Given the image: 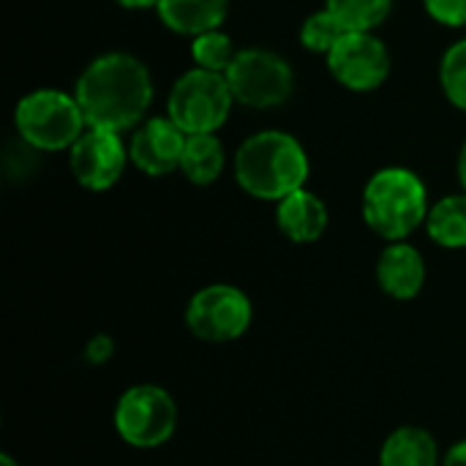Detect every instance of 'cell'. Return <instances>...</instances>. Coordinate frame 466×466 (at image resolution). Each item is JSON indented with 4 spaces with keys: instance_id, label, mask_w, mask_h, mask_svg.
I'll return each mask as SVG.
<instances>
[{
    "instance_id": "obj_1",
    "label": "cell",
    "mask_w": 466,
    "mask_h": 466,
    "mask_svg": "<svg viewBox=\"0 0 466 466\" xmlns=\"http://www.w3.org/2000/svg\"><path fill=\"white\" fill-rule=\"evenodd\" d=\"M74 96L90 128L128 131L150 109L153 79L139 57L106 52L79 74Z\"/></svg>"
},
{
    "instance_id": "obj_2",
    "label": "cell",
    "mask_w": 466,
    "mask_h": 466,
    "mask_svg": "<svg viewBox=\"0 0 466 466\" xmlns=\"http://www.w3.org/2000/svg\"><path fill=\"white\" fill-rule=\"evenodd\" d=\"M311 164L306 147L284 131H259L248 137L235 156L238 186L265 202H281L298 188H306Z\"/></svg>"
},
{
    "instance_id": "obj_3",
    "label": "cell",
    "mask_w": 466,
    "mask_h": 466,
    "mask_svg": "<svg viewBox=\"0 0 466 466\" xmlns=\"http://www.w3.org/2000/svg\"><path fill=\"white\" fill-rule=\"evenodd\" d=\"M429 194L423 180L404 167H385L363 188V221L380 238L407 240L429 218Z\"/></svg>"
},
{
    "instance_id": "obj_4",
    "label": "cell",
    "mask_w": 466,
    "mask_h": 466,
    "mask_svg": "<svg viewBox=\"0 0 466 466\" xmlns=\"http://www.w3.org/2000/svg\"><path fill=\"white\" fill-rule=\"evenodd\" d=\"M14 126L19 139L38 153H57L71 147L87 128L76 96L55 87L27 93L14 109Z\"/></svg>"
},
{
    "instance_id": "obj_5",
    "label": "cell",
    "mask_w": 466,
    "mask_h": 466,
    "mask_svg": "<svg viewBox=\"0 0 466 466\" xmlns=\"http://www.w3.org/2000/svg\"><path fill=\"white\" fill-rule=\"evenodd\" d=\"M117 437L137 451H156L177 431V404L161 385H131L115 404L112 415Z\"/></svg>"
},
{
    "instance_id": "obj_6",
    "label": "cell",
    "mask_w": 466,
    "mask_h": 466,
    "mask_svg": "<svg viewBox=\"0 0 466 466\" xmlns=\"http://www.w3.org/2000/svg\"><path fill=\"white\" fill-rule=\"evenodd\" d=\"M232 104L235 96L227 76L197 66L172 85L167 98V117L175 120L188 137L216 134L227 123Z\"/></svg>"
},
{
    "instance_id": "obj_7",
    "label": "cell",
    "mask_w": 466,
    "mask_h": 466,
    "mask_svg": "<svg viewBox=\"0 0 466 466\" xmlns=\"http://www.w3.org/2000/svg\"><path fill=\"white\" fill-rule=\"evenodd\" d=\"M254 306L248 295L232 284H208L191 295L186 306V328L205 344H232L251 328Z\"/></svg>"
},
{
    "instance_id": "obj_8",
    "label": "cell",
    "mask_w": 466,
    "mask_h": 466,
    "mask_svg": "<svg viewBox=\"0 0 466 466\" xmlns=\"http://www.w3.org/2000/svg\"><path fill=\"white\" fill-rule=\"evenodd\" d=\"M227 82L238 104L248 109H273L289 101L295 90L292 66L270 49H240L227 68Z\"/></svg>"
},
{
    "instance_id": "obj_9",
    "label": "cell",
    "mask_w": 466,
    "mask_h": 466,
    "mask_svg": "<svg viewBox=\"0 0 466 466\" xmlns=\"http://www.w3.org/2000/svg\"><path fill=\"white\" fill-rule=\"evenodd\" d=\"M328 68L347 90L371 93L390 76V52L374 33H344L328 55Z\"/></svg>"
},
{
    "instance_id": "obj_10",
    "label": "cell",
    "mask_w": 466,
    "mask_h": 466,
    "mask_svg": "<svg viewBox=\"0 0 466 466\" xmlns=\"http://www.w3.org/2000/svg\"><path fill=\"white\" fill-rule=\"evenodd\" d=\"M68 150H71L68 156L71 175L87 191L112 188L128 164V147L123 145L120 131H109V128L87 126L85 134Z\"/></svg>"
},
{
    "instance_id": "obj_11",
    "label": "cell",
    "mask_w": 466,
    "mask_h": 466,
    "mask_svg": "<svg viewBox=\"0 0 466 466\" xmlns=\"http://www.w3.org/2000/svg\"><path fill=\"white\" fill-rule=\"evenodd\" d=\"M186 139H188V134L175 120L150 117L142 126H137L131 145H128V158L139 172H145L150 177H164V175L180 169Z\"/></svg>"
},
{
    "instance_id": "obj_12",
    "label": "cell",
    "mask_w": 466,
    "mask_h": 466,
    "mask_svg": "<svg viewBox=\"0 0 466 466\" xmlns=\"http://www.w3.org/2000/svg\"><path fill=\"white\" fill-rule=\"evenodd\" d=\"M377 284L393 300H412L423 292L426 262L423 254L407 240L390 243L377 259Z\"/></svg>"
},
{
    "instance_id": "obj_13",
    "label": "cell",
    "mask_w": 466,
    "mask_h": 466,
    "mask_svg": "<svg viewBox=\"0 0 466 466\" xmlns=\"http://www.w3.org/2000/svg\"><path fill=\"white\" fill-rule=\"evenodd\" d=\"M328 221L330 216L325 202L306 188H298L281 202H276V224L292 243L319 240L328 229Z\"/></svg>"
},
{
    "instance_id": "obj_14",
    "label": "cell",
    "mask_w": 466,
    "mask_h": 466,
    "mask_svg": "<svg viewBox=\"0 0 466 466\" xmlns=\"http://www.w3.org/2000/svg\"><path fill=\"white\" fill-rule=\"evenodd\" d=\"M161 22L180 35H199L221 27L229 11V0H158Z\"/></svg>"
},
{
    "instance_id": "obj_15",
    "label": "cell",
    "mask_w": 466,
    "mask_h": 466,
    "mask_svg": "<svg viewBox=\"0 0 466 466\" xmlns=\"http://www.w3.org/2000/svg\"><path fill=\"white\" fill-rule=\"evenodd\" d=\"M380 466H442L440 445L423 426H401L382 442Z\"/></svg>"
},
{
    "instance_id": "obj_16",
    "label": "cell",
    "mask_w": 466,
    "mask_h": 466,
    "mask_svg": "<svg viewBox=\"0 0 466 466\" xmlns=\"http://www.w3.org/2000/svg\"><path fill=\"white\" fill-rule=\"evenodd\" d=\"M224 161H227L224 145L216 134H194L186 139L180 172L194 186H210L221 177Z\"/></svg>"
},
{
    "instance_id": "obj_17",
    "label": "cell",
    "mask_w": 466,
    "mask_h": 466,
    "mask_svg": "<svg viewBox=\"0 0 466 466\" xmlns=\"http://www.w3.org/2000/svg\"><path fill=\"white\" fill-rule=\"evenodd\" d=\"M426 229L442 248H466V191L440 199L429 210Z\"/></svg>"
},
{
    "instance_id": "obj_18",
    "label": "cell",
    "mask_w": 466,
    "mask_h": 466,
    "mask_svg": "<svg viewBox=\"0 0 466 466\" xmlns=\"http://www.w3.org/2000/svg\"><path fill=\"white\" fill-rule=\"evenodd\" d=\"M325 8L350 33H374V27L388 19L393 0H328Z\"/></svg>"
},
{
    "instance_id": "obj_19",
    "label": "cell",
    "mask_w": 466,
    "mask_h": 466,
    "mask_svg": "<svg viewBox=\"0 0 466 466\" xmlns=\"http://www.w3.org/2000/svg\"><path fill=\"white\" fill-rule=\"evenodd\" d=\"M235 44L227 33H221V27L216 30H208V33H199L194 35L191 41V57L199 68H208V71H218V74H227V68L232 66L235 60Z\"/></svg>"
},
{
    "instance_id": "obj_20",
    "label": "cell",
    "mask_w": 466,
    "mask_h": 466,
    "mask_svg": "<svg viewBox=\"0 0 466 466\" xmlns=\"http://www.w3.org/2000/svg\"><path fill=\"white\" fill-rule=\"evenodd\" d=\"M344 33H350L328 8L311 14L303 27H300V44L309 49V52H317V55H330V49L344 38Z\"/></svg>"
},
{
    "instance_id": "obj_21",
    "label": "cell",
    "mask_w": 466,
    "mask_h": 466,
    "mask_svg": "<svg viewBox=\"0 0 466 466\" xmlns=\"http://www.w3.org/2000/svg\"><path fill=\"white\" fill-rule=\"evenodd\" d=\"M440 82H442V90H445L448 101L456 109L466 112V38L453 44L445 52L442 66H440Z\"/></svg>"
},
{
    "instance_id": "obj_22",
    "label": "cell",
    "mask_w": 466,
    "mask_h": 466,
    "mask_svg": "<svg viewBox=\"0 0 466 466\" xmlns=\"http://www.w3.org/2000/svg\"><path fill=\"white\" fill-rule=\"evenodd\" d=\"M429 16L448 27L466 25V0H423Z\"/></svg>"
},
{
    "instance_id": "obj_23",
    "label": "cell",
    "mask_w": 466,
    "mask_h": 466,
    "mask_svg": "<svg viewBox=\"0 0 466 466\" xmlns=\"http://www.w3.org/2000/svg\"><path fill=\"white\" fill-rule=\"evenodd\" d=\"M112 352H115V344H112L109 336H96V339H90L87 347H85V358H87L90 363H96V366L106 363V360L112 358Z\"/></svg>"
},
{
    "instance_id": "obj_24",
    "label": "cell",
    "mask_w": 466,
    "mask_h": 466,
    "mask_svg": "<svg viewBox=\"0 0 466 466\" xmlns=\"http://www.w3.org/2000/svg\"><path fill=\"white\" fill-rule=\"evenodd\" d=\"M442 466H466V440L448 448V453L442 456Z\"/></svg>"
},
{
    "instance_id": "obj_25",
    "label": "cell",
    "mask_w": 466,
    "mask_h": 466,
    "mask_svg": "<svg viewBox=\"0 0 466 466\" xmlns=\"http://www.w3.org/2000/svg\"><path fill=\"white\" fill-rule=\"evenodd\" d=\"M123 8H131V11H142V8H156L158 0H117Z\"/></svg>"
},
{
    "instance_id": "obj_26",
    "label": "cell",
    "mask_w": 466,
    "mask_h": 466,
    "mask_svg": "<svg viewBox=\"0 0 466 466\" xmlns=\"http://www.w3.org/2000/svg\"><path fill=\"white\" fill-rule=\"evenodd\" d=\"M459 177H461V186H464L466 191V142L464 147H461V153H459Z\"/></svg>"
},
{
    "instance_id": "obj_27",
    "label": "cell",
    "mask_w": 466,
    "mask_h": 466,
    "mask_svg": "<svg viewBox=\"0 0 466 466\" xmlns=\"http://www.w3.org/2000/svg\"><path fill=\"white\" fill-rule=\"evenodd\" d=\"M0 466H19V464H16L8 453H3V456H0Z\"/></svg>"
}]
</instances>
